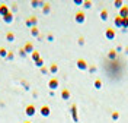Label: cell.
I'll return each mask as SVG.
<instances>
[{
    "label": "cell",
    "instance_id": "7402d4cb",
    "mask_svg": "<svg viewBox=\"0 0 128 123\" xmlns=\"http://www.w3.org/2000/svg\"><path fill=\"white\" fill-rule=\"evenodd\" d=\"M13 57H15V56H13V53H12V51H9L8 57H6V59H8V60H13Z\"/></svg>",
    "mask_w": 128,
    "mask_h": 123
},
{
    "label": "cell",
    "instance_id": "277c9868",
    "mask_svg": "<svg viewBox=\"0 0 128 123\" xmlns=\"http://www.w3.org/2000/svg\"><path fill=\"white\" fill-rule=\"evenodd\" d=\"M40 113H41V116L48 117L50 113H51V110H50V107H48V106H42V107H41V110H40Z\"/></svg>",
    "mask_w": 128,
    "mask_h": 123
},
{
    "label": "cell",
    "instance_id": "5b68a950",
    "mask_svg": "<svg viewBox=\"0 0 128 123\" xmlns=\"http://www.w3.org/2000/svg\"><path fill=\"white\" fill-rule=\"evenodd\" d=\"M74 19H76V22H77V24H83L86 18H84V13H83V12H77Z\"/></svg>",
    "mask_w": 128,
    "mask_h": 123
},
{
    "label": "cell",
    "instance_id": "3957f363",
    "mask_svg": "<svg viewBox=\"0 0 128 123\" xmlns=\"http://www.w3.org/2000/svg\"><path fill=\"white\" fill-rule=\"evenodd\" d=\"M58 85H60V84H58V79H57V78H52V79H50V82H48V87H50L51 90H57Z\"/></svg>",
    "mask_w": 128,
    "mask_h": 123
},
{
    "label": "cell",
    "instance_id": "f1b7e54d",
    "mask_svg": "<svg viewBox=\"0 0 128 123\" xmlns=\"http://www.w3.org/2000/svg\"><path fill=\"white\" fill-rule=\"evenodd\" d=\"M24 123H32V122H24Z\"/></svg>",
    "mask_w": 128,
    "mask_h": 123
},
{
    "label": "cell",
    "instance_id": "44dd1931",
    "mask_svg": "<svg viewBox=\"0 0 128 123\" xmlns=\"http://www.w3.org/2000/svg\"><path fill=\"white\" fill-rule=\"evenodd\" d=\"M57 70H58V66H57V65L51 66V73H57Z\"/></svg>",
    "mask_w": 128,
    "mask_h": 123
},
{
    "label": "cell",
    "instance_id": "30bf717a",
    "mask_svg": "<svg viewBox=\"0 0 128 123\" xmlns=\"http://www.w3.org/2000/svg\"><path fill=\"white\" fill-rule=\"evenodd\" d=\"M3 21H4L6 24H12V22H13V15H12V13L9 12L6 16H3Z\"/></svg>",
    "mask_w": 128,
    "mask_h": 123
},
{
    "label": "cell",
    "instance_id": "9a60e30c",
    "mask_svg": "<svg viewBox=\"0 0 128 123\" xmlns=\"http://www.w3.org/2000/svg\"><path fill=\"white\" fill-rule=\"evenodd\" d=\"M72 113H73V119H74V122H77L79 119H77V111H76V106L72 107Z\"/></svg>",
    "mask_w": 128,
    "mask_h": 123
},
{
    "label": "cell",
    "instance_id": "8fae6325",
    "mask_svg": "<svg viewBox=\"0 0 128 123\" xmlns=\"http://www.w3.org/2000/svg\"><path fill=\"white\" fill-rule=\"evenodd\" d=\"M61 98L63 100H68L70 98V91L68 90H63L61 91Z\"/></svg>",
    "mask_w": 128,
    "mask_h": 123
},
{
    "label": "cell",
    "instance_id": "cb8c5ba5",
    "mask_svg": "<svg viewBox=\"0 0 128 123\" xmlns=\"http://www.w3.org/2000/svg\"><path fill=\"white\" fill-rule=\"evenodd\" d=\"M122 26H124V28H127L128 26V18H124V21H122Z\"/></svg>",
    "mask_w": 128,
    "mask_h": 123
},
{
    "label": "cell",
    "instance_id": "ffe728a7",
    "mask_svg": "<svg viewBox=\"0 0 128 123\" xmlns=\"http://www.w3.org/2000/svg\"><path fill=\"white\" fill-rule=\"evenodd\" d=\"M108 57H109V59H115V57H116V53H115V50H111V51L108 53Z\"/></svg>",
    "mask_w": 128,
    "mask_h": 123
},
{
    "label": "cell",
    "instance_id": "6da1fadb",
    "mask_svg": "<svg viewBox=\"0 0 128 123\" xmlns=\"http://www.w3.org/2000/svg\"><path fill=\"white\" fill-rule=\"evenodd\" d=\"M26 116H29V117H32V116L36 113V108H35V106L34 104H29V106H26Z\"/></svg>",
    "mask_w": 128,
    "mask_h": 123
},
{
    "label": "cell",
    "instance_id": "83f0119b",
    "mask_svg": "<svg viewBox=\"0 0 128 123\" xmlns=\"http://www.w3.org/2000/svg\"><path fill=\"white\" fill-rule=\"evenodd\" d=\"M19 54H20V57H25V56H26V53H25V50H24V49L20 50V53H19Z\"/></svg>",
    "mask_w": 128,
    "mask_h": 123
},
{
    "label": "cell",
    "instance_id": "9c48e42d",
    "mask_svg": "<svg viewBox=\"0 0 128 123\" xmlns=\"http://www.w3.org/2000/svg\"><path fill=\"white\" fill-rule=\"evenodd\" d=\"M120 16L121 18H128V6H122V8H121Z\"/></svg>",
    "mask_w": 128,
    "mask_h": 123
},
{
    "label": "cell",
    "instance_id": "d6986e66",
    "mask_svg": "<svg viewBox=\"0 0 128 123\" xmlns=\"http://www.w3.org/2000/svg\"><path fill=\"white\" fill-rule=\"evenodd\" d=\"M32 59H34V60H35V62H36V60H40V53H38V51H34V53H32Z\"/></svg>",
    "mask_w": 128,
    "mask_h": 123
},
{
    "label": "cell",
    "instance_id": "ac0fdd59",
    "mask_svg": "<svg viewBox=\"0 0 128 123\" xmlns=\"http://www.w3.org/2000/svg\"><path fill=\"white\" fill-rule=\"evenodd\" d=\"M95 88H98V90L102 88V81H100V79H96L95 81Z\"/></svg>",
    "mask_w": 128,
    "mask_h": 123
},
{
    "label": "cell",
    "instance_id": "603a6c76",
    "mask_svg": "<svg viewBox=\"0 0 128 123\" xmlns=\"http://www.w3.org/2000/svg\"><path fill=\"white\" fill-rule=\"evenodd\" d=\"M42 65H44V60H42V59L36 60V66H38V67H42Z\"/></svg>",
    "mask_w": 128,
    "mask_h": 123
},
{
    "label": "cell",
    "instance_id": "8992f818",
    "mask_svg": "<svg viewBox=\"0 0 128 123\" xmlns=\"http://www.w3.org/2000/svg\"><path fill=\"white\" fill-rule=\"evenodd\" d=\"M9 12H10V10H9L8 5H0V15H2V16H6Z\"/></svg>",
    "mask_w": 128,
    "mask_h": 123
},
{
    "label": "cell",
    "instance_id": "484cf974",
    "mask_svg": "<svg viewBox=\"0 0 128 123\" xmlns=\"http://www.w3.org/2000/svg\"><path fill=\"white\" fill-rule=\"evenodd\" d=\"M50 12V5H45L44 6V13H48Z\"/></svg>",
    "mask_w": 128,
    "mask_h": 123
},
{
    "label": "cell",
    "instance_id": "e0dca14e",
    "mask_svg": "<svg viewBox=\"0 0 128 123\" xmlns=\"http://www.w3.org/2000/svg\"><path fill=\"white\" fill-rule=\"evenodd\" d=\"M31 34L34 35V37H36V35L40 34V31H38V28H36V26H32V28H31Z\"/></svg>",
    "mask_w": 128,
    "mask_h": 123
},
{
    "label": "cell",
    "instance_id": "5bb4252c",
    "mask_svg": "<svg viewBox=\"0 0 128 123\" xmlns=\"http://www.w3.org/2000/svg\"><path fill=\"white\" fill-rule=\"evenodd\" d=\"M6 38H8L9 41H15V34L12 32V31H9V32L6 34Z\"/></svg>",
    "mask_w": 128,
    "mask_h": 123
},
{
    "label": "cell",
    "instance_id": "7c38bea8",
    "mask_svg": "<svg viewBox=\"0 0 128 123\" xmlns=\"http://www.w3.org/2000/svg\"><path fill=\"white\" fill-rule=\"evenodd\" d=\"M0 57H3V59L8 57V50L4 47H0Z\"/></svg>",
    "mask_w": 128,
    "mask_h": 123
},
{
    "label": "cell",
    "instance_id": "d4e9b609",
    "mask_svg": "<svg viewBox=\"0 0 128 123\" xmlns=\"http://www.w3.org/2000/svg\"><path fill=\"white\" fill-rule=\"evenodd\" d=\"M118 117H120V113H118V111H115V113L112 114V119H114V120H116Z\"/></svg>",
    "mask_w": 128,
    "mask_h": 123
},
{
    "label": "cell",
    "instance_id": "4fadbf2b",
    "mask_svg": "<svg viewBox=\"0 0 128 123\" xmlns=\"http://www.w3.org/2000/svg\"><path fill=\"white\" fill-rule=\"evenodd\" d=\"M122 21H124V18L116 16L115 18V25H116V26H122Z\"/></svg>",
    "mask_w": 128,
    "mask_h": 123
},
{
    "label": "cell",
    "instance_id": "52a82bcc",
    "mask_svg": "<svg viewBox=\"0 0 128 123\" xmlns=\"http://www.w3.org/2000/svg\"><path fill=\"white\" fill-rule=\"evenodd\" d=\"M105 35H106V38L114 40V37H115V31H114L112 28H108V29H106V32H105Z\"/></svg>",
    "mask_w": 128,
    "mask_h": 123
},
{
    "label": "cell",
    "instance_id": "2e32d148",
    "mask_svg": "<svg viewBox=\"0 0 128 123\" xmlns=\"http://www.w3.org/2000/svg\"><path fill=\"white\" fill-rule=\"evenodd\" d=\"M100 19H102V21H106V19H108V12H106L105 9L100 12Z\"/></svg>",
    "mask_w": 128,
    "mask_h": 123
},
{
    "label": "cell",
    "instance_id": "7a4b0ae2",
    "mask_svg": "<svg viewBox=\"0 0 128 123\" xmlns=\"http://www.w3.org/2000/svg\"><path fill=\"white\" fill-rule=\"evenodd\" d=\"M77 67H79L80 70H86V69H88L86 60H84V59H79V60H77Z\"/></svg>",
    "mask_w": 128,
    "mask_h": 123
},
{
    "label": "cell",
    "instance_id": "4316f807",
    "mask_svg": "<svg viewBox=\"0 0 128 123\" xmlns=\"http://www.w3.org/2000/svg\"><path fill=\"white\" fill-rule=\"evenodd\" d=\"M122 6V2H115V8H121Z\"/></svg>",
    "mask_w": 128,
    "mask_h": 123
},
{
    "label": "cell",
    "instance_id": "ba28073f",
    "mask_svg": "<svg viewBox=\"0 0 128 123\" xmlns=\"http://www.w3.org/2000/svg\"><path fill=\"white\" fill-rule=\"evenodd\" d=\"M25 53L28 54V53H34V46H32V43H26L25 44Z\"/></svg>",
    "mask_w": 128,
    "mask_h": 123
}]
</instances>
